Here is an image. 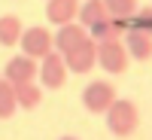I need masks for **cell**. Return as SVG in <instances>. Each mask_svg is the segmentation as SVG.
<instances>
[{"instance_id": "obj_11", "label": "cell", "mask_w": 152, "mask_h": 140, "mask_svg": "<svg viewBox=\"0 0 152 140\" xmlns=\"http://www.w3.org/2000/svg\"><path fill=\"white\" fill-rule=\"evenodd\" d=\"M131 24L128 18H104V21H97L88 28V37H91L94 43H104V40H122V34L128 31Z\"/></svg>"}, {"instance_id": "obj_9", "label": "cell", "mask_w": 152, "mask_h": 140, "mask_svg": "<svg viewBox=\"0 0 152 140\" xmlns=\"http://www.w3.org/2000/svg\"><path fill=\"white\" fill-rule=\"evenodd\" d=\"M88 37V31L82 28V24H76V21H70V24H61V28L55 31V37H52V49L55 52H70V49L76 46V43H82Z\"/></svg>"}, {"instance_id": "obj_1", "label": "cell", "mask_w": 152, "mask_h": 140, "mask_svg": "<svg viewBox=\"0 0 152 140\" xmlns=\"http://www.w3.org/2000/svg\"><path fill=\"white\" fill-rule=\"evenodd\" d=\"M104 119H107V128L113 137H131L137 131V125H140V110H137L134 100L128 97H116L110 104V110L104 113Z\"/></svg>"}, {"instance_id": "obj_15", "label": "cell", "mask_w": 152, "mask_h": 140, "mask_svg": "<svg viewBox=\"0 0 152 140\" xmlns=\"http://www.w3.org/2000/svg\"><path fill=\"white\" fill-rule=\"evenodd\" d=\"M110 18H131L140 9V0H100Z\"/></svg>"}, {"instance_id": "obj_13", "label": "cell", "mask_w": 152, "mask_h": 140, "mask_svg": "<svg viewBox=\"0 0 152 140\" xmlns=\"http://www.w3.org/2000/svg\"><path fill=\"white\" fill-rule=\"evenodd\" d=\"M12 92H15V104L21 110H37L43 100V88L37 82H21V85H12Z\"/></svg>"}, {"instance_id": "obj_16", "label": "cell", "mask_w": 152, "mask_h": 140, "mask_svg": "<svg viewBox=\"0 0 152 140\" xmlns=\"http://www.w3.org/2000/svg\"><path fill=\"white\" fill-rule=\"evenodd\" d=\"M18 110L15 104V92H12V85L0 76V119H12V113Z\"/></svg>"}, {"instance_id": "obj_17", "label": "cell", "mask_w": 152, "mask_h": 140, "mask_svg": "<svg viewBox=\"0 0 152 140\" xmlns=\"http://www.w3.org/2000/svg\"><path fill=\"white\" fill-rule=\"evenodd\" d=\"M128 24H131L134 31H143V34L152 37V6H140V9L128 18Z\"/></svg>"}, {"instance_id": "obj_2", "label": "cell", "mask_w": 152, "mask_h": 140, "mask_svg": "<svg viewBox=\"0 0 152 140\" xmlns=\"http://www.w3.org/2000/svg\"><path fill=\"white\" fill-rule=\"evenodd\" d=\"M128 52H125L122 40H104V43H94V64H100V70H107L113 76H119L128 70Z\"/></svg>"}, {"instance_id": "obj_6", "label": "cell", "mask_w": 152, "mask_h": 140, "mask_svg": "<svg viewBox=\"0 0 152 140\" xmlns=\"http://www.w3.org/2000/svg\"><path fill=\"white\" fill-rule=\"evenodd\" d=\"M64 64H67V73H88V70H94V40L85 37V40L76 43L70 52H64Z\"/></svg>"}, {"instance_id": "obj_4", "label": "cell", "mask_w": 152, "mask_h": 140, "mask_svg": "<svg viewBox=\"0 0 152 140\" xmlns=\"http://www.w3.org/2000/svg\"><path fill=\"white\" fill-rule=\"evenodd\" d=\"M18 49H21V55H28V58H34V61L46 58L49 52H52V31L43 28V24L24 28L21 37H18Z\"/></svg>"}, {"instance_id": "obj_12", "label": "cell", "mask_w": 152, "mask_h": 140, "mask_svg": "<svg viewBox=\"0 0 152 140\" xmlns=\"http://www.w3.org/2000/svg\"><path fill=\"white\" fill-rule=\"evenodd\" d=\"M104 18H110V15H107V9H104V3H100V0H85V3H79V12H76V24H82L85 31L91 28V24L104 21Z\"/></svg>"}, {"instance_id": "obj_7", "label": "cell", "mask_w": 152, "mask_h": 140, "mask_svg": "<svg viewBox=\"0 0 152 140\" xmlns=\"http://www.w3.org/2000/svg\"><path fill=\"white\" fill-rule=\"evenodd\" d=\"M3 79L9 85H21V82H37V61L28 55H15L9 58V64L3 67Z\"/></svg>"}, {"instance_id": "obj_8", "label": "cell", "mask_w": 152, "mask_h": 140, "mask_svg": "<svg viewBox=\"0 0 152 140\" xmlns=\"http://www.w3.org/2000/svg\"><path fill=\"white\" fill-rule=\"evenodd\" d=\"M122 46H125V52H128L131 61H149V58H152V37L143 34V31L128 28V31H125Z\"/></svg>"}, {"instance_id": "obj_10", "label": "cell", "mask_w": 152, "mask_h": 140, "mask_svg": "<svg viewBox=\"0 0 152 140\" xmlns=\"http://www.w3.org/2000/svg\"><path fill=\"white\" fill-rule=\"evenodd\" d=\"M76 12H79V0H46V18L55 28L76 21Z\"/></svg>"}, {"instance_id": "obj_14", "label": "cell", "mask_w": 152, "mask_h": 140, "mask_svg": "<svg viewBox=\"0 0 152 140\" xmlns=\"http://www.w3.org/2000/svg\"><path fill=\"white\" fill-rule=\"evenodd\" d=\"M21 18L6 12V15H0V46H18V37H21Z\"/></svg>"}, {"instance_id": "obj_18", "label": "cell", "mask_w": 152, "mask_h": 140, "mask_svg": "<svg viewBox=\"0 0 152 140\" xmlns=\"http://www.w3.org/2000/svg\"><path fill=\"white\" fill-rule=\"evenodd\" d=\"M58 140H79V137H70V134H64V137H58Z\"/></svg>"}, {"instance_id": "obj_3", "label": "cell", "mask_w": 152, "mask_h": 140, "mask_svg": "<svg viewBox=\"0 0 152 140\" xmlns=\"http://www.w3.org/2000/svg\"><path fill=\"white\" fill-rule=\"evenodd\" d=\"M67 64H64V55L61 52H49L46 58L37 61V79H40V88H49V92H55L67 82Z\"/></svg>"}, {"instance_id": "obj_5", "label": "cell", "mask_w": 152, "mask_h": 140, "mask_svg": "<svg viewBox=\"0 0 152 140\" xmlns=\"http://www.w3.org/2000/svg\"><path fill=\"white\" fill-rule=\"evenodd\" d=\"M113 100H116V85L107 79H94L82 88V107L88 113H94V116H104Z\"/></svg>"}]
</instances>
